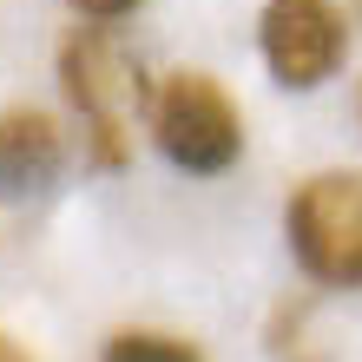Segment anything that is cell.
Instances as JSON below:
<instances>
[{"label":"cell","instance_id":"4","mask_svg":"<svg viewBox=\"0 0 362 362\" xmlns=\"http://www.w3.org/2000/svg\"><path fill=\"white\" fill-rule=\"evenodd\" d=\"M257 47H264V66H270L276 86L310 93V86H323V79L343 66V53H349L343 7H336V0H264Z\"/></svg>","mask_w":362,"mask_h":362},{"label":"cell","instance_id":"2","mask_svg":"<svg viewBox=\"0 0 362 362\" xmlns=\"http://www.w3.org/2000/svg\"><path fill=\"white\" fill-rule=\"evenodd\" d=\"M152 139H158V152L172 158L178 172L218 178L244 152V119H238L230 93L211 73L178 66V73H165L152 86Z\"/></svg>","mask_w":362,"mask_h":362},{"label":"cell","instance_id":"1","mask_svg":"<svg viewBox=\"0 0 362 362\" xmlns=\"http://www.w3.org/2000/svg\"><path fill=\"white\" fill-rule=\"evenodd\" d=\"M59 86L79 105V125H86V152L99 172H119L132 158V119H152V93H145L139 66L119 53L112 33L99 27H73L66 47H59Z\"/></svg>","mask_w":362,"mask_h":362},{"label":"cell","instance_id":"3","mask_svg":"<svg viewBox=\"0 0 362 362\" xmlns=\"http://www.w3.org/2000/svg\"><path fill=\"white\" fill-rule=\"evenodd\" d=\"M290 250L310 284L356 290L362 284V172H316L284 204Z\"/></svg>","mask_w":362,"mask_h":362},{"label":"cell","instance_id":"9","mask_svg":"<svg viewBox=\"0 0 362 362\" xmlns=\"http://www.w3.org/2000/svg\"><path fill=\"white\" fill-rule=\"evenodd\" d=\"M0 362H33V356H27V343H13V336L0 329Z\"/></svg>","mask_w":362,"mask_h":362},{"label":"cell","instance_id":"10","mask_svg":"<svg viewBox=\"0 0 362 362\" xmlns=\"http://www.w3.org/2000/svg\"><path fill=\"white\" fill-rule=\"evenodd\" d=\"M356 13H362V0H356Z\"/></svg>","mask_w":362,"mask_h":362},{"label":"cell","instance_id":"5","mask_svg":"<svg viewBox=\"0 0 362 362\" xmlns=\"http://www.w3.org/2000/svg\"><path fill=\"white\" fill-rule=\"evenodd\" d=\"M59 165H66V139L47 112L33 105L0 112V191H40L59 178Z\"/></svg>","mask_w":362,"mask_h":362},{"label":"cell","instance_id":"8","mask_svg":"<svg viewBox=\"0 0 362 362\" xmlns=\"http://www.w3.org/2000/svg\"><path fill=\"white\" fill-rule=\"evenodd\" d=\"M66 7H79L86 20H125V13H139L145 0H66Z\"/></svg>","mask_w":362,"mask_h":362},{"label":"cell","instance_id":"6","mask_svg":"<svg viewBox=\"0 0 362 362\" xmlns=\"http://www.w3.org/2000/svg\"><path fill=\"white\" fill-rule=\"evenodd\" d=\"M310 296H296V303H284L270 316V362H329L323 343H310Z\"/></svg>","mask_w":362,"mask_h":362},{"label":"cell","instance_id":"7","mask_svg":"<svg viewBox=\"0 0 362 362\" xmlns=\"http://www.w3.org/2000/svg\"><path fill=\"white\" fill-rule=\"evenodd\" d=\"M99 362H204L198 349L185 343V336H158V329H119L112 343H105Z\"/></svg>","mask_w":362,"mask_h":362},{"label":"cell","instance_id":"11","mask_svg":"<svg viewBox=\"0 0 362 362\" xmlns=\"http://www.w3.org/2000/svg\"><path fill=\"white\" fill-rule=\"evenodd\" d=\"M356 112H362V99H356Z\"/></svg>","mask_w":362,"mask_h":362}]
</instances>
